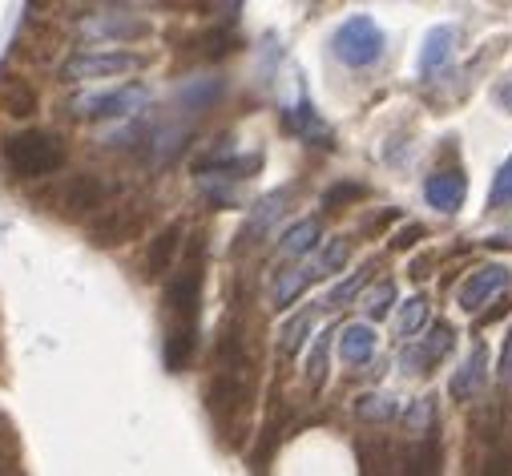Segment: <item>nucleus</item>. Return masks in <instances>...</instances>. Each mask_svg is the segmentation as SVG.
<instances>
[{
  "instance_id": "nucleus-35",
  "label": "nucleus",
  "mask_w": 512,
  "mask_h": 476,
  "mask_svg": "<svg viewBox=\"0 0 512 476\" xmlns=\"http://www.w3.org/2000/svg\"><path fill=\"white\" fill-rule=\"evenodd\" d=\"M480 476H512V452H508V448H496V452H488V456H484V468H480Z\"/></svg>"
},
{
  "instance_id": "nucleus-7",
  "label": "nucleus",
  "mask_w": 512,
  "mask_h": 476,
  "mask_svg": "<svg viewBox=\"0 0 512 476\" xmlns=\"http://www.w3.org/2000/svg\"><path fill=\"white\" fill-rule=\"evenodd\" d=\"M146 218H150L146 202H125V206L101 214V222H93L89 243L93 247H105V251L109 247H121V243H130V238H138L146 230Z\"/></svg>"
},
{
  "instance_id": "nucleus-18",
  "label": "nucleus",
  "mask_w": 512,
  "mask_h": 476,
  "mask_svg": "<svg viewBox=\"0 0 512 476\" xmlns=\"http://www.w3.org/2000/svg\"><path fill=\"white\" fill-rule=\"evenodd\" d=\"M400 476H440V440L424 436L416 448H408L404 464H400Z\"/></svg>"
},
{
  "instance_id": "nucleus-20",
  "label": "nucleus",
  "mask_w": 512,
  "mask_h": 476,
  "mask_svg": "<svg viewBox=\"0 0 512 476\" xmlns=\"http://www.w3.org/2000/svg\"><path fill=\"white\" fill-rule=\"evenodd\" d=\"M222 93H226L222 77H198V81H186V85L178 89V105L190 109V113H202V109H210Z\"/></svg>"
},
{
  "instance_id": "nucleus-24",
  "label": "nucleus",
  "mask_w": 512,
  "mask_h": 476,
  "mask_svg": "<svg viewBox=\"0 0 512 476\" xmlns=\"http://www.w3.org/2000/svg\"><path fill=\"white\" fill-rule=\"evenodd\" d=\"M319 222L315 218H303V222H295V226H287V234L279 238L283 243V255H291V259H299V255H307L315 243H319Z\"/></svg>"
},
{
  "instance_id": "nucleus-36",
  "label": "nucleus",
  "mask_w": 512,
  "mask_h": 476,
  "mask_svg": "<svg viewBox=\"0 0 512 476\" xmlns=\"http://www.w3.org/2000/svg\"><path fill=\"white\" fill-rule=\"evenodd\" d=\"M424 234H428V230H424L420 222H412V226H404V230H400V234L392 238V251H412V247L420 243V238H424Z\"/></svg>"
},
{
  "instance_id": "nucleus-40",
  "label": "nucleus",
  "mask_w": 512,
  "mask_h": 476,
  "mask_svg": "<svg viewBox=\"0 0 512 476\" xmlns=\"http://www.w3.org/2000/svg\"><path fill=\"white\" fill-rule=\"evenodd\" d=\"M428 271H432V255H424V259H416V267H412V275H416V279H428Z\"/></svg>"
},
{
  "instance_id": "nucleus-3",
  "label": "nucleus",
  "mask_w": 512,
  "mask_h": 476,
  "mask_svg": "<svg viewBox=\"0 0 512 476\" xmlns=\"http://www.w3.org/2000/svg\"><path fill=\"white\" fill-rule=\"evenodd\" d=\"M142 53H125V49H81L61 65V81L81 85V81H101V77H121L142 69Z\"/></svg>"
},
{
  "instance_id": "nucleus-27",
  "label": "nucleus",
  "mask_w": 512,
  "mask_h": 476,
  "mask_svg": "<svg viewBox=\"0 0 512 476\" xmlns=\"http://www.w3.org/2000/svg\"><path fill=\"white\" fill-rule=\"evenodd\" d=\"M331 339H335V331L323 327V331L315 335V343H311V355H307V380H311V388H319L323 376H327V351H331Z\"/></svg>"
},
{
  "instance_id": "nucleus-9",
  "label": "nucleus",
  "mask_w": 512,
  "mask_h": 476,
  "mask_svg": "<svg viewBox=\"0 0 512 476\" xmlns=\"http://www.w3.org/2000/svg\"><path fill=\"white\" fill-rule=\"evenodd\" d=\"M182 238H186L182 222H166V226L150 238V247H146V255H142V279H146V283H158V279L170 275V267H174V259H178V251H182Z\"/></svg>"
},
{
  "instance_id": "nucleus-5",
  "label": "nucleus",
  "mask_w": 512,
  "mask_h": 476,
  "mask_svg": "<svg viewBox=\"0 0 512 476\" xmlns=\"http://www.w3.org/2000/svg\"><path fill=\"white\" fill-rule=\"evenodd\" d=\"M246 400H250V372H214L206 388V408L218 428H234Z\"/></svg>"
},
{
  "instance_id": "nucleus-26",
  "label": "nucleus",
  "mask_w": 512,
  "mask_h": 476,
  "mask_svg": "<svg viewBox=\"0 0 512 476\" xmlns=\"http://www.w3.org/2000/svg\"><path fill=\"white\" fill-rule=\"evenodd\" d=\"M190 45H194V53H198V57L214 61V57H226V53H234V49H238V37H234L230 29H206V33H198Z\"/></svg>"
},
{
  "instance_id": "nucleus-12",
  "label": "nucleus",
  "mask_w": 512,
  "mask_h": 476,
  "mask_svg": "<svg viewBox=\"0 0 512 476\" xmlns=\"http://www.w3.org/2000/svg\"><path fill=\"white\" fill-rule=\"evenodd\" d=\"M85 37H101V41H134V37H150V25L138 21V17H125V13H101V17H89L85 25Z\"/></svg>"
},
{
  "instance_id": "nucleus-6",
  "label": "nucleus",
  "mask_w": 512,
  "mask_h": 476,
  "mask_svg": "<svg viewBox=\"0 0 512 476\" xmlns=\"http://www.w3.org/2000/svg\"><path fill=\"white\" fill-rule=\"evenodd\" d=\"M142 105H150V89L146 85H121V89H109V93H93V97L73 101V113L77 117H89V122H109V117L138 113Z\"/></svg>"
},
{
  "instance_id": "nucleus-31",
  "label": "nucleus",
  "mask_w": 512,
  "mask_h": 476,
  "mask_svg": "<svg viewBox=\"0 0 512 476\" xmlns=\"http://www.w3.org/2000/svg\"><path fill=\"white\" fill-rule=\"evenodd\" d=\"M371 275H375V263H363V267H359V271H355V275H351L347 283L331 287L327 303H331V307H339V303H351V299H355V295H359V291L367 287V279H371Z\"/></svg>"
},
{
  "instance_id": "nucleus-8",
  "label": "nucleus",
  "mask_w": 512,
  "mask_h": 476,
  "mask_svg": "<svg viewBox=\"0 0 512 476\" xmlns=\"http://www.w3.org/2000/svg\"><path fill=\"white\" fill-rule=\"evenodd\" d=\"M109 182L105 178H97V174H73L65 186H61V194H57V210H61V218H73V222H81V218H89V214H97L105 202H109Z\"/></svg>"
},
{
  "instance_id": "nucleus-13",
  "label": "nucleus",
  "mask_w": 512,
  "mask_h": 476,
  "mask_svg": "<svg viewBox=\"0 0 512 476\" xmlns=\"http://www.w3.org/2000/svg\"><path fill=\"white\" fill-rule=\"evenodd\" d=\"M287 202H291V186L287 190H275V194H267L259 206L250 210V218H246V226H242V243L250 247L254 238H263L279 218H283V210H287Z\"/></svg>"
},
{
  "instance_id": "nucleus-16",
  "label": "nucleus",
  "mask_w": 512,
  "mask_h": 476,
  "mask_svg": "<svg viewBox=\"0 0 512 476\" xmlns=\"http://www.w3.org/2000/svg\"><path fill=\"white\" fill-rule=\"evenodd\" d=\"M359 456H363V472L367 476H400V464H404V452L396 444H388V440H363Z\"/></svg>"
},
{
  "instance_id": "nucleus-23",
  "label": "nucleus",
  "mask_w": 512,
  "mask_h": 476,
  "mask_svg": "<svg viewBox=\"0 0 512 476\" xmlns=\"http://www.w3.org/2000/svg\"><path fill=\"white\" fill-rule=\"evenodd\" d=\"M287 130H295L299 138H319V142H331V130L319 122V113H315V105L311 101H303L299 109H287Z\"/></svg>"
},
{
  "instance_id": "nucleus-1",
  "label": "nucleus",
  "mask_w": 512,
  "mask_h": 476,
  "mask_svg": "<svg viewBox=\"0 0 512 476\" xmlns=\"http://www.w3.org/2000/svg\"><path fill=\"white\" fill-rule=\"evenodd\" d=\"M0 158H5L13 178L37 182V178H53L65 166L69 150H65L61 134H53V130H21L0 142Z\"/></svg>"
},
{
  "instance_id": "nucleus-14",
  "label": "nucleus",
  "mask_w": 512,
  "mask_h": 476,
  "mask_svg": "<svg viewBox=\"0 0 512 476\" xmlns=\"http://www.w3.org/2000/svg\"><path fill=\"white\" fill-rule=\"evenodd\" d=\"M452 343H456V331H452L448 323H432L424 347H416L412 355L404 351V368H432V364H440L444 355L452 351Z\"/></svg>"
},
{
  "instance_id": "nucleus-34",
  "label": "nucleus",
  "mask_w": 512,
  "mask_h": 476,
  "mask_svg": "<svg viewBox=\"0 0 512 476\" xmlns=\"http://www.w3.org/2000/svg\"><path fill=\"white\" fill-rule=\"evenodd\" d=\"M392 303H396V287H392V283H379V287L367 295V307H363V311H367L371 319H383V315L392 311Z\"/></svg>"
},
{
  "instance_id": "nucleus-28",
  "label": "nucleus",
  "mask_w": 512,
  "mask_h": 476,
  "mask_svg": "<svg viewBox=\"0 0 512 476\" xmlns=\"http://www.w3.org/2000/svg\"><path fill=\"white\" fill-rule=\"evenodd\" d=\"M311 315H315V311H299L295 319L283 323V331H279V351H283V355H295V351L307 343V335H311Z\"/></svg>"
},
{
  "instance_id": "nucleus-22",
  "label": "nucleus",
  "mask_w": 512,
  "mask_h": 476,
  "mask_svg": "<svg viewBox=\"0 0 512 476\" xmlns=\"http://www.w3.org/2000/svg\"><path fill=\"white\" fill-rule=\"evenodd\" d=\"M311 287V275H307V267H287V271H279L275 275V283H271V295H275V307H291L303 291Z\"/></svg>"
},
{
  "instance_id": "nucleus-38",
  "label": "nucleus",
  "mask_w": 512,
  "mask_h": 476,
  "mask_svg": "<svg viewBox=\"0 0 512 476\" xmlns=\"http://www.w3.org/2000/svg\"><path fill=\"white\" fill-rule=\"evenodd\" d=\"M396 218H400V210H396V206H388V210H379V214H371V218H367V222H363L359 230H363V234H379L383 226H388V222H396Z\"/></svg>"
},
{
  "instance_id": "nucleus-39",
  "label": "nucleus",
  "mask_w": 512,
  "mask_h": 476,
  "mask_svg": "<svg viewBox=\"0 0 512 476\" xmlns=\"http://www.w3.org/2000/svg\"><path fill=\"white\" fill-rule=\"evenodd\" d=\"M428 416H432V400H420V404H416V412L408 416V424H412V428H424V424H428Z\"/></svg>"
},
{
  "instance_id": "nucleus-21",
  "label": "nucleus",
  "mask_w": 512,
  "mask_h": 476,
  "mask_svg": "<svg viewBox=\"0 0 512 476\" xmlns=\"http://www.w3.org/2000/svg\"><path fill=\"white\" fill-rule=\"evenodd\" d=\"M452 45H456V29H452V25L432 29L428 41H424V53H420V73H436V69L452 57Z\"/></svg>"
},
{
  "instance_id": "nucleus-41",
  "label": "nucleus",
  "mask_w": 512,
  "mask_h": 476,
  "mask_svg": "<svg viewBox=\"0 0 512 476\" xmlns=\"http://www.w3.org/2000/svg\"><path fill=\"white\" fill-rule=\"evenodd\" d=\"M504 238H508V243H512V230H508V234H500V243H504Z\"/></svg>"
},
{
  "instance_id": "nucleus-29",
  "label": "nucleus",
  "mask_w": 512,
  "mask_h": 476,
  "mask_svg": "<svg viewBox=\"0 0 512 476\" xmlns=\"http://www.w3.org/2000/svg\"><path fill=\"white\" fill-rule=\"evenodd\" d=\"M371 194V186L363 182H335L331 190H323V210H343V206H355Z\"/></svg>"
},
{
  "instance_id": "nucleus-25",
  "label": "nucleus",
  "mask_w": 512,
  "mask_h": 476,
  "mask_svg": "<svg viewBox=\"0 0 512 476\" xmlns=\"http://www.w3.org/2000/svg\"><path fill=\"white\" fill-rule=\"evenodd\" d=\"M347 243H343V238H335V243H327L311 263H303L307 267V275H311V283L315 279H327V275H335V271H343V263H347Z\"/></svg>"
},
{
  "instance_id": "nucleus-30",
  "label": "nucleus",
  "mask_w": 512,
  "mask_h": 476,
  "mask_svg": "<svg viewBox=\"0 0 512 476\" xmlns=\"http://www.w3.org/2000/svg\"><path fill=\"white\" fill-rule=\"evenodd\" d=\"M424 319H428V299H424V295H412V299L400 307V315H396V331H400V335H416V331L424 327Z\"/></svg>"
},
{
  "instance_id": "nucleus-11",
  "label": "nucleus",
  "mask_w": 512,
  "mask_h": 476,
  "mask_svg": "<svg viewBox=\"0 0 512 476\" xmlns=\"http://www.w3.org/2000/svg\"><path fill=\"white\" fill-rule=\"evenodd\" d=\"M464 194H468V182H464L460 170H436V174L424 182L428 206H432V210H444V214L460 210V206H464Z\"/></svg>"
},
{
  "instance_id": "nucleus-15",
  "label": "nucleus",
  "mask_w": 512,
  "mask_h": 476,
  "mask_svg": "<svg viewBox=\"0 0 512 476\" xmlns=\"http://www.w3.org/2000/svg\"><path fill=\"white\" fill-rule=\"evenodd\" d=\"M484 372H488V351H484V343H472L468 360H464L460 372L452 376V396H456V400H472V396L484 388Z\"/></svg>"
},
{
  "instance_id": "nucleus-33",
  "label": "nucleus",
  "mask_w": 512,
  "mask_h": 476,
  "mask_svg": "<svg viewBox=\"0 0 512 476\" xmlns=\"http://www.w3.org/2000/svg\"><path fill=\"white\" fill-rule=\"evenodd\" d=\"M488 206L500 210V206H512V154L504 158V166L496 170L492 178V190H488Z\"/></svg>"
},
{
  "instance_id": "nucleus-19",
  "label": "nucleus",
  "mask_w": 512,
  "mask_h": 476,
  "mask_svg": "<svg viewBox=\"0 0 512 476\" xmlns=\"http://www.w3.org/2000/svg\"><path fill=\"white\" fill-rule=\"evenodd\" d=\"M0 109H5L9 117H33L41 109V97L29 81L13 77V81H5V89H0Z\"/></svg>"
},
{
  "instance_id": "nucleus-37",
  "label": "nucleus",
  "mask_w": 512,
  "mask_h": 476,
  "mask_svg": "<svg viewBox=\"0 0 512 476\" xmlns=\"http://www.w3.org/2000/svg\"><path fill=\"white\" fill-rule=\"evenodd\" d=\"M500 384L504 388H512V327H508V335H504V347H500Z\"/></svg>"
},
{
  "instance_id": "nucleus-17",
  "label": "nucleus",
  "mask_w": 512,
  "mask_h": 476,
  "mask_svg": "<svg viewBox=\"0 0 512 476\" xmlns=\"http://www.w3.org/2000/svg\"><path fill=\"white\" fill-rule=\"evenodd\" d=\"M375 355V331L367 323H347L343 335H339V360L347 368H359Z\"/></svg>"
},
{
  "instance_id": "nucleus-4",
  "label": "nucleus",
  "mask_w": 512,
  "mask_h": 476,
  "mask_svg": "<svg viewBox=\"0 0 512 476\" xmlns=\"http://www.w3.org/2000/svg\"><path fill=\"white\" fill-rule=\"evenodd\" d=\"M335 57L351 69H367L383 57V29L371 17H347L335 29Z\"/></svg>"
},
{
  "instance_id": "nucleus-10",
  "label": "nucleus",
  "mask_w": 512,
  "mask_h": 476,
  "mask_svg": "<svg viewBox=\"0 0 512 476\" xmlns=\"http://www.w3.org/2000/svg\"><path fill=\"white\" fill-rule=\"evenodd\" d=\"M504 287H508V267H500V263H484V267H476V271L464 279V287H460L456 303L472 315V311H480L492 295H500Z\"/></svg>"
},
{
  "instance_id": "nucleus-2",
  "label": "nucleus",
  "mask_w": 512,
  "mask_h": 476,
  "mask_svg": "<svg viewBox=\"0 0 512 476\" xmlns=\"http://www.w3.org/2000/svg\"><path fill=\"white\" fill-rule=\"evenodd\" d=\"M202 283H206V238L198 234L190 243V251H186V259H182V271L166 287V315H170L166 331H198Z\"/></svg>"
},
{
  "instance_id": "nucleus-32",
  "label": "nucleus",
  "mask_w": 512,
  "mask_h": 476,
  "mask_svg": "<svg viewBox=\"0 0 512 476\" xmlns=\"http://www.w3.org/2000/svg\"><path fill=\"white\" fill-rule=\"evenodd\" d=\"M355 412H359V420H392L396 416V400L388 392H371V396H363L355 404Z\"/></svg>"
}]
</instances>
